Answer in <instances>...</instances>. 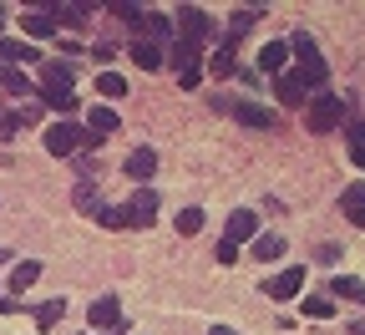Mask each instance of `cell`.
Masks as SVG:
<instances>
[{"label": "cell", "mask_w": 365, "mask_h": 335, "mask_svg": "<svg viewBox=\"0 0 365 335\" xmlns=\"http://www.w3.org/2000/svg\"><path fill=\"white\" fill-rule=\"evenodd\" d=\"M289 56L299 61V66H294V76L314 91V97H319V91H325L330 66H325V56H319V46H314V36H309V31H294V36H289Z\"/></svg>", "instance_id": "1"}, {"label": "cell", "mask_w": 365, "mask_h": 335, "mask_svg": "<svg viewBox=\"0 0 365 335\" xmlns=\"http://www.w3.org/2000/svg\"><path fill=\"white\" fill-rule=\"evenodd\" d=\"M41 81H46V107L51 112H61V122H71V112H76V91H71V66L66 61H46L41 66Z\"/></svg>", "instance_id": "2"}, {"label": "cell", "mask_w": 365, "mask_h": 335, "mask_svg": "<svg viewBox=\"0 0 365 335\" xmlns=\"http://www.w3.org/2000/svg\"><path fill=\"white\" fill-rule=\"evenodd\" d=\"M86 148H102L86 127H76V122H51V127H46V153H51V158H76Z\"/></svg>", "instance_id": "3"}, {"label": "cell", "mask_w": 365, "mask_h": 335, "mask_svg": "<svg viewBox=\"0 0 365 335\" xmlns=\"http://www.w3.org/2000/svg\"><path fill=\"white\" fill-rule=\"evenodd\" d=\"M340 122H345V102H340V97H330V91H319V97H309V102H304V127H309V132L325 137V132H335Z\"/></svg>", "instance_id": "4"}, {"label": "cell", "mask_w": 365, "mask_h": 335, "mask_svg": "<svg viewBox=\"0 0 365 335\" xmlns=\"http://www.w3.org/2000/svg\"><path fill=\"white\" fill-rule=\"evenodd\" d=\"M178 41H188V46L213 41V21H208L198 6H182V11H178Z\"/></svg>", "instance_id": "5"}, {"label": "cell", "mask_w": 365, "mask_h": 335, "mask_svg": "<svg viewBox=\"0 0 365 335\" xmlns=\"http://www.w3.org/2000/svg\"><path fill=\"white\" fill-rule=\"evenodd\" d=\"M173 71H178L182 91H188V86H198V81H203V61H198V46L178 41V46H173Z\"/></svg>", "instance_id": "6"}, {"label": "cell", "mask_w": 365, "mask_h": 335, "mask_svg": "<svg viewBox=\"0 0 365 335\" xmlns=\"http://www.w3.org/2000/svg\"><path fill=\"white\" fill-rule=\"evenodd\" d=\"M213 107H218V112H228V117H239L244 127H264V132L274 127V112H264L259 102H244V97H239V102H228V97H218Z\"/></svg>", "instance_id": "7"}, {"label": "cell", "mask_w": 365, "mask_h": 335, "mask_svg": "<svg viewBox=\"0 0 365 335\" xmlns=\"http://www.w3.org/2000/svg\"><path fill=\"white\" fill-rule=\"evenodd\" d=\"M86 320H91V330H117L122 325V305H117V295H97L91 300V310H86Z\"/></svg>", "instance_id": "8"}, {"label": "cell", "mask_w": 365, "mask_h": 335, "mask_svg": "<svg viewBox=\"0 0 365 335\" xmlns=\"http://www.w3.org/2000/svg\"><path fill=\"white\" fill-rule=\"evenodd\" d=\"M127 214H132V229H148L158 219V188H137L127 199Z\"/></svg>", "instance_id": "9"}, {"label": "cell", "mask_w": 365, "mask_h": 335, "mask_svg": "<svg viewBox=\"0 0 365 335\" xmlns=\"http://www.w3.org/2000/svg\"><path fill=\"white\" fill-rule=\"evenodd\" d=\"M299 290H304V269H279V274L264 284V295H269V300H294Z\"/></svg>", "instance_id": "10"}, {"label": "cell", "mask_w": 365, "mask_h": 335, "mask_svg": "<svg viewBox=\"0 0 365 335\" xmlns=\"http://www.w3.org/2000/svg\"><path fill=\"white\" fill-rule=\"evenodd\" d=\"M153 173H158V153H153V148H132V153H127V178H132V183L148 188Z\"/></svg>", "instance_id": "11"}, {"label": "cell", "mask_w": 365, "mask_h": 335, "mask_svg": "<svg viewBox=\"0 0 365 335\" xmlns=\"http://www.w3.org/2000/svg\"><path fill=\"white\" fill-rule=\"evenodd\" d=\"M254 234H259V219H254L249 209L228 214V229H223V239H228V244H244V239H254Z\"/></svg>", "instance_id": "12"}, {"label": "cell", "mask_w": 365, "mask_h": 335, "mask_svg": "<svg viewBox=\"0 0 365 335\" xmlns=\"http://www.w3.org/2000/svg\"><path fill=\"white\" fill-rule=\"evenodd\" d=\"M274 91H279V102L284 107H304V97H309V86L294 76V71H284V76H274Z\"/></svg>", "instance_id": "13"}, {"label": "cell", "mask_w": 365, "mask_h": 335, "mask_svg": "<svg viewBox=\"0 0 365 335\" xmlns=\"http://www.w3.org/2000/svg\"><path fill=\"white\" fill-rule=\"evenodd\" d=\"M284 61H289V41H269L264 51H259V66H264V76H284Z\"/></svg>", "instance_id": "14"}, {"label": "cell", "mask_w": 365, "mask_h": 335, "mask_svg": "<svg viewBox=\"0 0 365 335\" xmlns=\"http://www.w3.org/2000/svg\"><path fill=\"white\" fill-rule=\"evenodd\" d=\"M0 61H21V66H36L41 61V51L31 41H11V36H0Z\"/></svg>", "instance_id": "15"}, {"label": "cell", "mask_w": 365, "mask_h": 335, "mask_svg": "<svg viewBox=\"0 0 365 335\" xmlns=\"http://www.w3.org/2000/svg\"><path fill=\"white\" fill-rule=\"evenodd\" d=\"M340 209H345V219L355 224V229H365V183H350L345 194H340Z\"/></svg>", "instance_id": "16"}, {"label": "cell", "mask_w": 365, "mask_h": 335, "mask_svg": "<svg viewBox=\"0 0 365 335\" xmlns=\"http://www.w3.org/2000/svg\"><path fill=\"white\" fill-rule=\"evenodd\" d=\"M21 31H26L31 41H46V36L56 31V16H51V11H26V16H21Z\"/></svg>", "instance_id": "17"}, {"label": "cell", "mask_w": 365, "mask_h": 335, "mask_svg": "<svg viewBox=\"0 0 365 335\" xmlns=\"http://www.w3.org/2000/svg\"><path fill=\"white\" fill-rule=\"evenodd\" d=\"M345 148H350V163L365 168V122L360 117H345Z\"/></svg>", "instance_id": "18"}, {"label": "cell", "mask_w": 365, "mask_h": 335, "mask_svg": "<svg viewBox=\"0 0 365 335\" xmlns=\"http://www.w3.org/2000/svg\"><path fill=\"white\" fill-rule=\"evenodd\" d=\"M330 295H340V300H350V305H365V279L335 274V279H330Z\"/></svg>", "instance_id": "19"}, {"label": "cell", "mask_w": 365, "mask_h": 335, "mask_svg": "<svg viewBox=\"0 0 365 335\" xmlns=\"http://www.w3.org/2000/svg\"><path fill=\"white\" fill-rule=\"evenodd\" d=\"M36 279H41V264H36V259H21V264L11 269V279H6V284H11V295H26Z\"/></svg>", "instance_id": "20"}, {"label": "cell", "mask_w": 365, "mask_h": 335, "mask_svg": "<svg viewBox=\"0 0 365 335\" xmlns=\"http://www.w3.org/2000/svg\"><path fill=\"white\" fill-rule=\"evenodd\" d=\"M86 122H91L86 132L97 137V142H102L107 132H117V112H112V107H91V117H86Z\"/></svg>", "instance_id": "21"}, {"label": "cell", "mask_w": 365, "mask_h": 335, "mask_svg": "<svg viewBox=\"0 0 365 335\" xmlns=\"http://www.w3.org/2000/svg\"><path fill=\"white\" fill-rule=\"evenodd\" d=\"M97 91H102L107 102H122V97H127V76H122V71H102V76H97Z\"/></svg>", "instance_id": "22"}, {"label": "cell", "mask_w": 365, "mask_h": 335, "mask_svg": "<svg viewBox=\"0 0 365 335\" xmlns=\"http://www.w3.org/2000/svg\"><path fill=\"white\" fill-rule=\"evenodd\" d=\"M284 254V234H259L254 239V259L264 264V259H279Z\"/></svg>", "instance_id": "23"}, {"label": "cell", "mask_w": 365, "mask_h": 335, "mask_svg": "<svg viewBox=\"0 0 365 335\" xmlns=\"http://www.w3.org/2000/svg\"><path fill=\"white\" fill-rule=\"evenodd\" d=\"M208 71H213L218 81L239 71V66H234V46H228V41H218V51H213V61H208Z\"/></svg>", "instance_id": "24"}, {"label": "cell", "mask_w": 365, "mask_h": 335, "mask_svg": "<svg viewBox=\"0 0 365 335\" xmlns=\"http://www.w3.org/2000/svg\"><path fill=\"white\" fill-rule=\"evenodd\" d=\"M0 86H6L16 102H21V97H31V76H26V71H11V66H0Z\"/></svg>", "instance_id": "25"}, {"label": "cell", "mask_w": 365, "mask_h": 335, "mask_svg": "<svg viewBox=\"0 0 365 335\" xmlns=\"http://www.w3.org/2000/svg\"><path fill=\"white\" fill-rule=\"evenodd\" d=\"M61 315H66V300H46V305H36V325H41V330H56Z\"/></svg>", "instance_id": "26"}, {"label": "cell", "mask_w": 365, "mask_h": 335, "mask_svg": "<svg viewBox=\"0 0 365 335\" xmlns=\"http://www.w3.org/2000/svg\"><path fill=\"white\" fill-rule=\"evenodd\" d=\"M132 61L143 66V71H158V66H163V51H158L153 41H137V46H132Z\"/></svg>", "instance_id": "27"}, {"label": "cell", "mask_w": 365, "mask_h": 335, "mask_svg": "<svg viewBox=\"0 0 365 335\" xmlns=\"http://www.w3.org/2000/svg\"><path fill=\"white\" fill-rule=\"evenodd\" d=\"M264 16V6H244V11H234V21H228V41H234V36H244L254 21Z\"/></svg>", "instance_id": "28"}, {"label": "cell", "mask_w": 365, "mask_h": 335, "mask_svg": "<svg viewBox=\"0 0 365 335\" xmlns=\"http://www.w3.org/2000/svg\"><path fill=\"white\" fill-rule=\"evenodd\" d=\"M97 224H102V229H132V214H127V209L102 204V209H97Z\"/></svg>", "instance_id": "29"}, {"label": "cell", "mask_w": 365, "mask_h": 335, "mask_svg": "<svg viewBox=\"0 0 365 335\" xmlns=\"http://www.w3.org/2000/svg\"><path fill=\"white\" fill-rule=\"evenodd\" d=\"M198 229H203V209H178V234L182 239H193Z\"/></svg>", "instance_id": "30"}, {"label": "cell", "mask_w": 365, "mask_h": 335, "mask_svg": "<svg viewBox=\"0 0 365 335\" xmlns=\"http://www.w3.org/2000/svg\"><path fill=\"white\" fill-rule=\"evenodd\" d=\"M51 16H56V26L66 21V26H81L86 16H91V6H51Z\"/></svg>", "instance_id": "31"}, {"label": "cell", "mask_w": 365, "mask_h": 335, "mask_svg": "<svg viewBox=\"0 0 365 335\" xmlns=\"http://www.w3.org/2000/svg\"><path fill=\"white\" fill-rule=\"evenodd\" d=\"M304 315H309V320H330V315H335L330 295H309V300H304Z\"/></svg>", "instance_id": "32"}, {"label": "cell", "mask_w": 365, "mask_h": 335, "mask_svg": "<svg viewBox=\"0 0 365 335\" xmlns=\"http://www.w3.org/2000/svg\"><path fill=\"white\" fill-rule=\"evenodd\" d=\"M137 31H143V36H168L173 26H168V16H158V11H148V16H143V26H137Z\"/></svg>", "instance_id": "33"}, {"label": "cell", "mask_w": 365, "mask_h": 335, "mask_svg": "<svg viewBox=\"0 0 365 335\" xmlns=\"http://www.w3.org/2000/svg\"><path fill=\"white\" fill-rule=\"evenodd\" d=\"M112 16H117V21H132V26H143V16H148V11H143V6H127V0H117Z\"/></svg>", "instance_id": "34"}, {"label": "cell", "mask_w": 365, "mask_h": 335, "mask_svg": "<svg viewBox=\"0 0 365 335\" xmlns=\"http://www.w3.org/2000/svg\"><path fill=\"white\" fill-rule=\"evenodd\" d=\"M21 132V117H16V107H0V137H16Z\"/></svg>", "instance_id": "35"}, {"label": "cell", "mask_w": 365, "mask_h": 335, "mask_svg": "<svg viewBox=\"0 0 365 335\" xmlns=\"http://www.w3.org/2000/svg\"><path fill=\"white\" fill-rule=\"evenodd\" d=\"M239 259V244H228V239H223V244H218V264H234Z\"/></svg>", "instance_id": "36"}, {"label": "cell", "mask_w": 365, "mask_h": 335, "mask_svg": "<svg viewBox=\"0 0 365 335\" xmlns=\"http://www.w3.org/2000/svg\"><path fill=\"white\" fill-rule=\"evenodd\" d=\"M208 335H234V330H228V325H213V330H208Z\"/></svg>", "instance_id": "37"}, {"label": "cell", "mask_w": 365, "mask_h": 335, "mask_svg": "<svg viewBox=\"0 0 365 335\" xmlns=\"http://www.w3.org/2000/svg\"><path fill=\"white\" fill-rule=\"evenodd\" d=\"M355 335H365V325H355Z\"/></svg>", "instance_id": "38"}, {"label": "cell", "mask_w": 365, "mask_h": 335, "mask_svg": "<svg viewBox=\"0 0 365 335\" xmlns=\"http://www.w3.org/2000/svg\"><path fill=\"white\" fill-rule=\"evenodd\" d=\"M0 259H6V249H0Z\"/></svg>", "instance_id": "39"}, {"label": "cell", "mask_w": 365, "mask_h": 335, "mask_svg": "<svg viewBox=\"0 0 365 335\" xmlns=\"http://www.w3.org/2000/svg\"><path fill=\"white\" fill-rule=\"evenodd\" d=\"M0 21H6V11H0Z\"/></svg>", "instance_id": "40"}]
</instances>
